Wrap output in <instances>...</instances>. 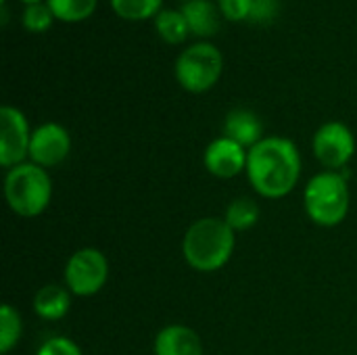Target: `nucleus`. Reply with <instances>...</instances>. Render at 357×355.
Segmentation results:
<instances>
[{
  "instance_id": "9",
  "label": "nucleus",
  "mask_w": 357,
  "mask_h": 355,
  "mask_svg": "<svg viewBox=\"0 0 357 355\" xmlns=\"http://www.w3.org/2000/svg\"><path fill=\"white\" fill-rule=\"evenodd\" d=\"M71 153V134L63 123L44 121L33 128L29 142V159L31 163L52 169L61 165Z\"/></svg>"
},
{
  "instance_id": "24",
  "label": "nucleus",
  "mask_w": 357,
  "mask_h": 355,
  "mask_svg": "<svg viewBox=\"0 0 357 355\" xmlns=\"http://www.w3.org/2000/svg\"><path fill=\"white\" fill-rule=\"evenodd\" d=\"M21 2L27 6V4H38V2H44V0H21Z\"/></svg>"
},
{
  "instance_id": "5",
  "label": "nucleus",
  "mask_w": 357,
  "mask_h": 355,
  "mask_svg": "<svg viewBox=\"0 0 357 355\" xmlns=\"http://www.w3.org/2000/svg\"><path fill=\"white\" fill-rule=\"evenodd\" d=\"M224 54L211 42H195L186 46L174 65L176 82L190 94L209 92L222 77Z\"/></svg>"
},
{
  "instance_id": "26",
  "label": "nucleus",
  "mask_w": 357,
  "mask_h": 355,
  "mask_svg": "<svg viewBox=\"0 0 357 355\" xmlns=\"http://www.w3.org/2000/svg\"><path fill=\"white\" fill-rule=\"evenodd\" d=\"M182 2H188V0H182Z\"/></svg>"
},
{
  "instance_id": "19",
  "label": "nucleus",
  "mask_w": 357,
  "mask_h": 355,
  "mask_svg": "<svg viewBox=\"0 0 357 355\" xmlns=\"http://www.w3.org/2000/svg\"><path fill=\"white\" fill-rule=\"evenodd\" d=\"M54 19L65 23H77L88 19L94 10L98 0H46Z\"/></svg>"
},
{
  "instance_id": "12",
  "label": "nucleus",
  "mask_w": 357,
  "mask_h": 355,
  "mask_svg": "<svg viewBox=\"0 0 357 355\" xmlns=\"http://www.w3.org/2000/svg\"><path fill=\"white\" fill-rule=\"evenodd\" d=\"M224 136L232 138L245 149L255 146L259 140H264V123L259 115L251 109H232L224 119Z\"/></svg>"
},
{
  "instance_id": "17",
  "label": "nucleus",
  "mask_w": 357,
  "mask_h": 355,
  "mask_svg": "<svg viewBox=\"0 0 357 355\" xmlns=\"http://www.w3.org/2000/svg\"><path fill=\"white\" fill-rule=\"evenodd\" d=\"M23 337V320L15 305L4 303L0 308V354L8 355Z\"/></svg>"
},
{
  "instance_id": "25",
  "label": "nucleus",
  "mask_w": 357,
  "mask_h": 355,
  "mask_svg": "<svg viewBox=\"0 0 357 355\" xmlns=\"http://www.w3.org/2000/svg\"><path fill=\"white\" fill-rule=\"evenodd\" d=\"M0 2H2V4H6V0H0Z\"/></svg>"
},
{
  "instance_id": "1",
  "label": "nucleus",
  "mask_w": 357,
  "mask_h": 355,
  "mask_svg": "<svg viewBox=\"0 0 357 355\" xmlns=\"http://www.w3.org/2000/svg\"><path fill=\"white\" fill-rule=\"evenodd\" d=\"M301 153L291 138L266 136L249 149L247 180L251 188L268 201L289 197L301 180Z\"/></svg>"
},
{
  "instance_id": "6",
  "label": "nucleus",
  "mask_w": 357,
  "mask_h": 355,
  "mask_svg": "<svg viewBox=\"0 0 357 355\" xmlns=\"http://www.w3.org/2000/svg\"><path fill=\"white\" fill-rule=\"evenodd\" d=\"M109 280V259L96 247H82L73 251L63 270V285L73 297H94Z\"/></svg>"
},
{
  "instance_id": "8",
  "label": "nucleus",
  "mask_w": 357,
  "mask_h": 355,
  "mask_svg": "<svg viewBox=\"0 0 357 355\" xmlns=\"http://www.w3.org/2000/svg\"><path fill=\"white\" fill-rule=\"evenodd\" d=\"M31 128L25 113L13 105L0 109V165L10 169L29 159Z\"/></svg>"
},
{
  "instance_id": "20",
  "label": "nucleus",
  "mask_w": 357,
  "mask_h": 355,
  "mask_svg": "<svg viewBox=\"0 0 357 355\" xmlns=\"http://www.w3.org/2000/svg\"><path fill=\"white\" fill-rule=\"evenodd\" d=\"M54 15L50 10V6L46 2H38V4H27L23 8L21 15V23L29 33H42L48 31L52 27Z\"/></svg>"
},
{
  "instance_id": "21",
  "label": "nucleus",
  "mask_w": 357,
  "mask_h": 355,
  "mask_svg": "<svg viewBox=\"0 0 357 355\" xmlns=\"http://www.w3.org/2000/svg\"><path fill=\"white\" fill-rule=\"evenodd\" d=\"M36 355H84V352L69 337H48L40 343Z\"/></svg>"
},
{
  "instance_id": "11",
  "label": "nucleus",
  "mask_w": 357,
  "mask_h": 355,
  "mask_svg": "<svg viewBox=\"0 0 357 355\" xmlns=\"http://www.w3.org/2000/svg\"><path fill=\"white\" fill-rule=\"evenodd\" d=\"M155 355H203L205 347L199 333L186 324L163 326L153 341Z\"/></svg>"
},
{
  "instance_id": "3",
  "label": "nucleus",
  "mask_w": 357,
  "mask_h": 355,
  "mask_svg": "<svg viewBox=\"0 0 357 355\" xmlns=\"http://www.w3.org/2000/svg\"><path fill=\"white\" fill-rule=\"evenodd\" d=\"M305 216L320 228L343 224L351 209V190L345 172H318L303 188Z\"/></svg>"
},
{
  "instance_id": "10",
  "label": "nucleus",
  "mask_w": 357,
  "mask_h": 355,
  "mask_svg": "<svg viewBox=\"0 0 357 355\" xmlns=\"http://www.w3.org/2000/svg\"><path fill=\"white\" fill-rule=\"evenodd\" d=\"M247 159H249V149L241 146L228 136L213 138L203 153L205 169L213 178H220V180H230V178L245 174Z\"/></svg>"
},
{
  "instance_id": "23",
  "label": "nucleus",
  "mask_w": 357,
  "mask_h": 355,
  "mask_svg": "<svg viewBox=\"0 0 357 355\" xmlns=\"http://www.w3.org/2000/svg\"><path fill=\"white\" fill-rule=\"evenodd\" d=\"M278 8H280L278 0H253L249 21H253V23H272L276 19V15H278Z\"/></svg>"
},
{
  "instance_id": "4",
  "label": "nucleus",
  "mask_w": 357,
  "mask_h": 355,
  "mask_svg": "<svg viewBox=\"0 0 357 355\" xmlns=\"http://www.w3.org/2000/svg\"><path fill=\"white\" fill-rule=\"evenodd\" d=\"M4 199L8 209L23 220H33L42 216L52 201L50 172L31 161L6 169Z\"/></svg>"
},
{
  "instance_id": "15",
  "label": "nucleus",
  "mask_w": 357,
  "mask_h": 355,
  "mask_svg": "<svg viewBox=\"0 0 357 355\" xmlns=\"http://www.w3.org/2000/svg\"><path fill=\"white\" fill-rule=\"evenodd\" d=\"M259 205L251 199V197H236L228 203L226 211H224V220L226 224L234 230V232H245L251 230L257 222H259Z\"/></svg>"
},
{
  "instance_id": "2",
  "label": "nucleus",
  "mask_w": 357,
  "mask_h": 355,
  "mask_svg": "<svg viewBox=\"0 0 357 355\" xmlns=\"http://www.w3.org/2000/svg\"><path fill=\"white\" fill-rule=\"evenodd\" d=\"M236 249V232L224 218L207 216L195 220L182 239V257L190 270L213 274L228 266Z\"/></svg>"
},
{
  "instance_id": "16",
  "label": "nucleus",
  "mask_w": 357,
  "mask_h": 355,
  "mask_svg": "<svg viewBox=\"0 0 357 355\" xmlns=\"http://www.w3.org/2000/svg\"><path fill=\"white\" fill-rule=\"evenodd\" d=\"M155 29L159 38L167 44H182L190 36L188 23L182 10H176V8H163L155 17Z\"/></svg>"
},
{
  "instance_id": "7",
  "label": "nucleus",
  "mask_w": 357,
  "mask_h": 355,
  "mask_svg": "<svg viewBox=\"0 0 357 355\" xmlns=\"http://www.w3.org/2000/svg\"><path fill=\"white\" fill-rule=\"evenodd\" d=\"M316 161L328 172H343L356 155V136L343 121L322 123L312 138Z\"/></svg>"
},
{
  "instance_id": "13",
  "label": "nucleus",
  "mask_w": 357,
  "mask_h": 355,
  "mask_svg": "<svg viewBox=\"0 0 357 355\" xmlns=\"http://www.w3.org/2000/svg\"><path fill=\"white\" fill-rule=\"evenodd\" d=\"M71 297L65 285H44L33 293V314L44 322H59L69 314Z\"/></svg>"
},
{
  "instance_id": "18",
  "label": "nucleus",
  "mask_w": 357,
  "mask_h": 355,
  "mask_svg": "<svg viewBox=\"0 0 357 355\" xmlns=\"http://www.w3.org/2000/svg\"><path fill=\"white\" fill-rule=\"evenodd\" d=\"M109 4L117 17L128 21H146L163 10V0H109Z\"/></svg>"
},
{
  "instance_id": "22",
  "label": "nucleus",
  "mask_w": 357,
  "mask_h": 355,
  "mask_svg": "<svg viewBox=\"0 0 357 355\" xmlns=\"http://www.w3.org/2000/svg\"><path fill=\"white\" fill-rule=\"evenodd\" d=\"M253 0H218V8L228 21H249Z\"/></svg>"
},
{
  "instance_id": "14",
  "label": "nucleus",
  "mask_w": 357,
  "mask_h": 355,
  "mask_svg": "<svg viewBox=\"0 0 357 355\" xmlns=\"http://www.w3.org/2000/svg\"><path fill=\"white\" fill-rule=\"evenodd\" d=\"M188 29L197 38H211L220 31V8L211 0H188L180 8Z\"/></svg>"
}]
</instances>
